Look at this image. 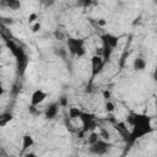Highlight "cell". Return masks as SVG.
Listing matches in <instances>:
<instances>
[{
  "mask_svg": "<svg viewBox=\"0 0 157 157\" xmlns=\"http://www.w3.org/2000/svg\"><path fill=\"white\" fill-rule=\"evenodd\" d=\"M103 96H104V98H105V99H107V101H108V99H109V98H110V92H109V91H107V90H105V91H103Z\"/></svg>",
  "mask_w": 157,
  "mask_h": 157,
  "instance_id": "obj_24",
  "label": "cell"
},
{
  "mask_svg": "<svg viewBox=\"0 0 157 157\" xmlns=\"http://www.w3.org/2000/svg\"><path fill=\"white\" fill-rule=\"evenodd\" d=\"M40 28H42V23H40L39 21H38V22H36L34 25H32V32H33V33H37Z\"/></svg>",
  "mask_w": 157,
  "mask_h": 157,
  "instance_id": "obj_21",
  "label": "cell"
},
{
  "mask_svg": "<svg viewBox=\"0 0 157 157\" xmlns=\"http://www.w3.org/2000/svg\"><path fill=\"white\" fill-rule=\"evenodd\" d=\"M0 55H1V45H0Z\"/></svg>",
  "mask_w": 157,
  "mask_h": 157,
  "instance_id": "obj_29",
  "label": "cell"
},
{
  "mask_svg": "<svg viewBox=\"0 0 157 157\" xmlns=\"http://www.w3.org/2000/svg\"><path fill=\"white\" fill-rule=\"evenodd\" d=\"M81 110H82V109L76 108V107L69 108V117H70V119H78V117H80V114H81Z\"/></svg>",
  "mask_w": 157,
  "mask_h": 157,
  "instance_id": "obj_14",
  "label": "cell"
},
{
  "mask_svg": "<svg viewBox=\"0 0 157 157\" xmlns=\"http://www.w3.org/2000/svg\"><path fill=\"white\" fill-rule=\"evenodd\" d=\"M33 145H34V139H33L32 135L26 134V135L22 136V150H23V151L31 148Z\"/></svg>",
  "mask_w": 157,
  "mask_h": 157,
  "instance_id": "obj_10",
  "label": "cell"
},
{
  "mask_svg": "<svg viewBox=\"0 0 157 157\" xmlns=\"http://www.w3.org/2000/svg\"><path fill=\"white\" fill-rule=\"evenodd\" d=\"M67 44V52L72 56L81 58L86 54V47H85V40L82 38H76V37H69L66 40Z\"/></svg>",
  "mask_w": 157,
  "mask_h": 157,
  "instance_id": "obj_2",
  "label": "cell"
},
{
  "mask_svg": "<svg viewBox=\"0 0 157 157\" xmlns=\"http://www.w3.org/2000/svg\"><path fill=\"white\" fill-rule=\"evenodd\" d=\"M47 97H48V93H47L45 91H43L42 88H38V90H36V91L32 93V96H31V104L37 107V105L42 104V103L45 101Z\"/></svg>",
  "mask_w": 157,
  "mask_h": 157,
  "instance_id": "obj_7",
  "label": "cell"
},
{
  "mask_svg": "<svg viewBox=\"0 0 157 157\" xmlns=\"http://www.w3.org/2000/svg\"><path fill=\"white\" fill-rule=\"evenodd\" d=\"M59 108H60L59 103H58V102H53L52 104H49V105L45 108V110H44V117H45L47 119H49V120L56 118V115H58V113H59Z\"/></svg>",
  "mask_w": 157,
  "mask_h": 157,
  "instance_id": "obj_8",
  "label": "cell"
},
{
  "mask_svg": "<svg viewBox=\"0 0 157 157\" xmlns=\"http://www.w3.org/2000/svg\"><path fill=\"white\" fill-rule=\"evenodd\" d=\"M12 119H13V117H12L11 113H2V114H0V128L6 126Z\"/></svg>",
  "mask_w": 157,
  "mask_h": 157,
  "instance_id": "obj_13",
  "label": "cell"
},
{
  "mask_svg": "<svg viewBox=\"0 0 157 157\" xmlns=\"http://www.w3.org/2000/svg\"><path fill=\"white\" fill-rule=\"evenodd\" d=\"M55 37H56L58 39H61L64 36H63V33H60V32H58V31H56V32H55Z\"/></svg>",
  "mask_w": 157,
  "mask_h": 157,
  "instance_id": "obj_26",
  "label": "cell"
},
{
  "mask_svg": "<svg viewBox=\"0 0 157 157\" xmlns=\"http://www.w3.org/2000/svg\"><path fill=\"white\" fill-rule=\"evenodd\" d=\"M104 60L102 59L101 55H97L94 54L92 58H91V81H93L104 69Z\"/></svg>",
  "mask_w": 157,
  "mask_h": 157,
  "instance_id": "obj_4",
  "label": "cell"
},
{
  "mask_svg": "<svg viewBox=\"0 0 157 157\" xmlns=\"http://www.w3.org/2000/svg\"><path fill=\"white\" fill-rule=\"evenodd\" d=\"M55 54H56L61 60L66 61L67 55H69V52H67V49H65V48H59V50H55Z\"/></svg>",
  "mask_w": 157,
  "mask_h": 157,
  "instance_id": "obj_15",
  "label": "cell"
},
{
  "mask_svg": "<svg viewBox=\"0 0 157 157\" xmlns=\"http://www.w3.org/2000/svg\"><path fill=\"white\" fill-rule=\"evenodd\" d=\"M92 2V0H78V5H81V6H88Z\"/></svg>",
  "mask_w": 157,
  "mask_h": 157,
  "instance_id": "obj_22",
  "label": "cell"
},
{
  "mask_svg": "<svg viewBox=\"0 0 157 157\" xmlns=\"http://www.w3.org/2000/svg\"><path fill=\"white\" fill-rule=\"evenodd\" d=\"M1 69H2V65H1V64H0V70H1Z\"/></svg>",
  "mask_w": 157,
  "mask_h": 157,
  "instance_id": "obj_28",
  "label": "cell"
},
{
  "mask_svg": "<svg viewBox=\"0 0 157 157\" xmlns=\"http://www.w3.org/2000/svg\"><path fill=\"white\" fill-rule=\"evenodd\" d=\"M101 39H102L103 47H108L112 49H115L119 43V38L113 33H104L101 36Z\"/></svg>",
  "mask_w": 157,
  "mask_h": 157,
  "instance_id": "obj_6",
  "label": "cell"
},
{
  "mask_svg": "<svg viewBox=\"0 0 157 157\" xmlns=\"http://www.w3.org/2000/svg\"><path fill=\"white\" fill-rule=\"evenodd\" d=\"M54 4V0H45V6H52Z\"/></svg>",
  "mask_w": 157,
  "mask_h": 157,
  "instance_id": "obj_27",
  "label": "cell"
},
{
  "mask_svg": "<svg viewBox=\"0 0 157 157\" xmlns=\"http://www.w3.org/2000/svg\"><path fill=\"white\" fill-rule=\"evenodd\" d=\"M146 65H147L146 64V60L142 59V58H136L132 61V69L135 71H144L146 69Z\"/></svg>",
  "mask_w": 157,
  "mask_h": 157,
  "instance_id": "obj_11",
  "label": "cell"
},
{
  "mask_svg": "<svg viewBox=\"0 0 157 157\" xmlns=\"http://www.w3.org/2000/svg\"><path fill=\"white\" fill-rule=\"evenodd\" d=\"M98 139H99V135H98V134H96V132H91L90 139H88V142H90V144H93V142H96Z\"/></svg>",
  "mask_w": 157,
  "mask_h": 157,
  "instance_id": "obj_20",
  "label": "cell"
},
{
  "mask_svg": "<svg viewBox=\"0 0 157 157\" xmlns=\"http://www.w3.org/2000/svg\"><path fill=\"white\" fill-rule=\"evenodd\" d=\"M28 112H29V114H32V115H39V114H40V112L36 108V105H32V104H29Z\"/></svg>",
  "mask_w": 157,
  "mask_h": 157,
  "instance_id": "obj_17",
  "label": "cell"
},
{
  "mask_svg": "<svg viewBox=\"0 0 157 157\" xmlns=\"http://www.w3.org/2000/svg\"><path fill=\"white\" fill-rule=\"evenodd\" d=\"M114 108H115L114 103H112V102L108 99V101H107V103H105V110H107L108 113H110V112H113V110H114Z\"/></svg>",
  "mask_w": 157,
  "mask_h": 157,
  "instance_id": "obj_18",
  "label": "cell"
},
{
  "mask_svg": "<svg viewBox=\"0 0 157 157\" xmlns=\"http://www.w3.org/2000/svg\"><path fill=\"white\" fill-rule=\"evenodd\" d=\"M58 103H59L60 107H66V105H67V98H66V96H61V97L59 98Z\"/></svg>",
  "mask_w": 157,
  "mask_h": 157,
  "instance_id": "obj_19",
  "label": "cell"
},
{
  "mask_svg": "<svg viewBox=\"0 0 157 157\" xmlns=\"http://www.w3.org/2000/svg\"><path fill=\"white\" fill-rule=\"evenodd\" d=\"M128 123L131 124V131L129 132V136L126 139L130 145L153 131V128L151 125V117L146 114L131 113L128 118Z\"/></svg>",
  "mask_w": 157,
  "mask_h": 157,
  "instance_id": "obj_1",
  "label": "cell"
},
{
  "mask_svg": "<svg viewBox=\"0 0 157 157\" xmlns=\"http://www.w3.org/2000/svg\"><path fill=\"white\" fill-rule=\"evenodd\" d=\"M36 18H37V13H32V15L28 17V22H29V23H32Z\"/></svg>",
  "mask_w": 157,
  "mask_h": 157,
  "instance_id": "obj_23",
  "label": "cell"
},
{
  "mask_svg": "<svg viewBox=\"0 0 157 157\" xmlns=\"http://www.w3.org/2000/svg\"><path fill=\"white\" fill-rule=\"evenodd\" d=\"M78 119L82 123L83 126V131H88V130H93L97 126V120H96V114L93 113H88L85 110H81V114L78 117Z\"/></svg>",
  "mask_w": 157,
  "mask_h": 157,
  "instance_id": "obj_3",
  "label": "cell"
},
{
  "mask_svg": "<svg viewBox=\"0 0 157 157\" xmlns=\"http://www.w3.org/2000/svg\"><path fill=\"white\" fill-rule=\"evenodd\" d=\"M115 129L119 131V134H120L121 136H124L125 139H128L130 131L128 130V128H126V123H125V121H119V123H117V124H115Z\"/></svg>",
  "mask_w": 157,
  "mask_h": 157,
  "instance_id": "obj_12",
  "label": "cell"
},
{
  "mask_svg": "<svg viewBox=\"0 0 157 157\" xmlns=\"http://www.w3.org/2000/svg\"><path fill=\"white\" fill-rule=\"evenodd\" d=\"M0 5L6 7V9L12 10V11H17L22 6L20 0H0Z\"/></svg>",
  "mask_w": 157,
  "mask_h": 157,
  "instance_id": "obj_9",
  "label": "cell"
},
{
  "mask_svg": "<svg viewBox=\"0 0 157 157\" xmlns=\"http://www.w3.org/2000/svg\"><path fill=\"white\" fill-rule=\"evenodd\" d=\"M5 94V87L2 86V83L0 82V97H2Z\"/></svg>",
  "mask_w": 157,
  "mask_h": 157,
  "instance_id": "obj_25",
  "label": "cell"
},
{
  "mask_svg": "<svg viewBox=\"0 0 157 157\" xmlns=\"http://www.w3.org/2000/svg\"><path fill=\"white\" fill-rule=\"evenodd\" d=\"M110 144L108 142V140H104V139H98L96 142L91 144V152L94 153V155H105L109 148H110Z\"/></svg>",
  "mask_w": 157,
  "mask_h": 157,
  "instance_id": "obj_5",
  "label": "cell"
},
{
  "mask_svg": "<svg viewBox=\"0 0 157 157\" xmlns=\"http://www.w3.org/2000/svg\"><path fill=\"white\" fill-rule=\"evenodd\" d=\"M98 135H99L101 139H104V140H109V137H110L109 132H108L104 128H101V129H99V134H98Z\"/></svg>",
  "mask_w": 157,
  "mask_h": 157,
  "instance_id": "obj_16",
  "label": "cell"
}]
</instances>
